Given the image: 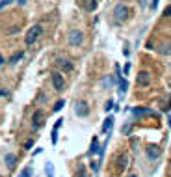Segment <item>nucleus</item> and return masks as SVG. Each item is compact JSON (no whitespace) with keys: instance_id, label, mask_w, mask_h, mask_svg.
<instances>
[{"instance_id":"obj_1","label":"nucleus","mask_w":171,"mask_h":177,"mask_svg":"<svg viewBox=\"0 0 171 177\" xmlns=\"http://www.w3.org/2000/svg\"><path fill=\"white\" fill-rule=\"evenodd\" d=\"M128 15H130V9H128L125 4H117V6H115V9H113V17H115L117 23H125V21L128 19Z\"/></svg>"},{"instance_id":"obj_2","label":"nucleus","mask_w":171,"mask_h":177,"mask_svg":"<svg viewBox=\"0 0 171 177\" xmlns=\"http://www.w3.org/2000/svg\"><path fill=\"white\" fill-rule=\"evenodd\" d=\"M41 24H34L28 32H26V37H24V41H26V45H34V43L37 41V37H39V34H41Z\"/></svg>"},{"instance_id":"obj_3","label":"nucleus","mask_w":171,"mask_h":177,"mask_svg":"<svg viewBox=\"0 0 171 177\" xmlns=\"http://www.w3.org/2000/svg\"><path fill=\"white\" fill-rule=\"evenodd\" d=\"M67 41H69V45H71V47H78L80 43L84 41V34H82L80 30H71Z\"/></svg>"},{"instance_id":"obj_4","label":"nucleus","mask_w":171,"mask_h":177,"mask_svg":"<svg viewBox=\"0 0 171 177\" xmlns=\"http://www.w3.org/2000/svg\"><path fill=\"white\" fill-rule=\"evenodd\" d=\"M115 166H117V173H123L128 166V155L127 153H121L119 157L115 159Z\"/></svg>"},{"instance_id":"obj_5","label":"nucleus","mask_w":171,"mask_h":177,"mask_svg":"<svg viewBox=\"0 0 171 177\" xmlns=\"http://www.w3.org/2000/svg\"><path fill=\"white\" fill-rule=\"evenodd\" d=\"M52 86H54V90H58V92L63 90V77H61V73H58V71L52 73Z\"/></svg>"},{"instance_id":"obj_6","label":"nucleus","mask_w":171,"mask_h":177,"mask_svg":"<svg viewBox=\"0 0 171 177\" xmlns=\"http://www.w3.org/2000/svg\"><path fill=\"white\" fill-rule=\"evenodd\" d=\"M136 82H138V86H141V88H143V86H149V82H151V75H149L147 71H139Z\"/></svg>"},{"instance_id":"obj_7","label":"nucleus","mask_w":171,"mask_h":177,"mask_svg":"<svg viewBox=\"0 0 171 177\" xmlns=\"http://www.w3.org/2000/svg\"><path fill=\"white\" fill-rule=\"evenodd\" d=\"M75 112H76V116H80V118L87 116V114H89V108H87V103H84V101L76 103V106H75Z\"/></svg>"},{"instance_id":"obj_8","label":"nucleus","mask_w":171,"mask_h":177,"mask_svg":"<svg viewBox=\"0 0 171 177\" xmlns=\"http://www.w3.org/2000/svg\"><path fill=\"white\" fill-rule=\"evenodd\" d=\"M43 118H45L43 110H35V112H34V116H32V125H34L35 129H39V127L43 125Z\"/></svg>"},{"instance_id":"obj_9","label":"nucleus","mask_w":171,"mask_h":177,"mask_svg":"<svg viewBox=\"0 0 171 177\" xmlns=\"http://www.w3.org/2000/svg\"><path fill=\"white\" fill-rule=\"evenodd\" d=\"M58 65H60V69L65 71V73L72 71V63H71L69 60H65V58H60V60H58Z\"/></svg>"},{"instance_id":"obj_10","label":"nucleus","mask_w":171,"mask_h":177,"mask_svg":"<svg viewBox=\"0 0 171 177\" xmlns=\"http://www.w3.org/2000/svg\"><path fill=\"white\" fill-rule=\"evenodd\" d=\"M147 157H149V159H158V157H160V149H158L156 145H149V147H147Z\"/></svg>"},{"instance_id":"obj_11","label":"nucleus","mask_w":171,"mask_h":177,"mask_svg":"<svg viewBox=\"0 0 171 177\" xmlns=\"http://www.w3.org/2000/svg\"><path fill=\"white\" fill-rule=\"evenodd\" d=\"M158 51H160V54H164V56H171V43H169V41L162 43V45L158 47Z\"/></svg>"},{"instance_id":"obj_12","label":"nucleus","mask_w":171,"mask_h":177,"mask_svg":"<svg viewBox=\"0 0 171 177\" xmlns=\"http://www.w3.org/2000/svg\"><path fill=\"white\" fill-rule=\"evenodd\" d=\"M132 114L134 116H153V110H149V108H132Z\"/></svg>"},{"instance_id":"obj_13","label":"nucleus","mask_w":171,"mask_h":177,"mask_svg":"<svg viewBox=\"0 0 171 177\" xmlns=\"http://www.w3.org/2000/svg\"><path fill=\"white\" fill-rule=\"evenodd\" d=\"M97 0H84V9L86 11H95L97 9Z\"/></svg>"},{"instance_id":"obj_14","label":"nucleus","mask_w":171,"mask_h":177,"mask_svg":"<svg viewBox=\"0 0 171 177\" xmlns=\"http://www.w3.org/2000/svg\"><path fill=\"white\" fill-rule=\"evenodd\" d=\"M117 82H119V93H121V95H125L127 88H128V82H127L123 77H119V78H117Z\"/></svg>"},{"instance_id":"obj_15","label":"nucleus","mask_w":171,"mask_h":177,"mask_svg":"<svg viewBox=\"0 0 171 177\" xmlns=\"http://www.w3.org/2000/svg\"><path fill=\"white\" fill-rule=\"evenodd\" d=\"M61 121H63V119H58V121L54 123V129H52V144L58 142V129L61 127Z\"/></svg>"},{"instance_id":"obj_16","label":"nucleus","mask_w":171,"mask_h":177,"mask_svg":"<svg viewBox=\"0 0 171 177\" xmlns=\"http://www.w3.org/2000/svg\"><path fill=\"white\" fill-rule=\"evenodd\" d=\"M112 125H113V118H112V116H108V118L104 119V123H102V132H110Z\"/></svg>"},{"instance_id":"obj_17","label":"nucleus","mask_w":171,"mask_h":177,"mask_svg":"<svg viewBox=\"0 0 171 177\" xmlns=\"http://www.w3.org/2000/svg\"><path fill=\"white\" fill-rule=\"evenodd\" d=\"M4 160H6V164H8V168H15V162H17V159L13 157L11 153H8L6 157H4Z\"/></svg>"},{"instance_id":"obj_18","label":"nucleus","mask_w":171,"mask_h":177,"mask_svg":"<svg viewBox=\"0 0 171 177\" xmlns=\"http://www.w3.org/2000/svg\"><path fill=\"white\" fill-rule=\"evenodd\" d=\"M45 173H46L48 177H56V175H54V166H52V162H46V164H45Z\"/></svg>"},{"instance_id":"obj_19","label":"nucleus","mask_w":171,"mask_h":177,"mask_svg":"<svg viewBox=\"0 0 171 177\" xmlns=\"http://www.w3.org/2000/svg\"><path fill=\"white\" fill-rule=\"evenodd\" d=\"M89 153L93 155V153H99V142H97V138H93V142H91V149H89Z\"/></svg>"},{"instance_id":"obj_20","label":"nucleus","mask_w":171,"mask_h":177,"mask_svg":"<svg viewBox=\"0 0 171 177\" xmlns=\"http://www.w3.org/2000/svg\"><path fill=\"white\" fill-rule=\"evenodd\" d=\"M32 173H34V170H32V168L28 166V168H24V170H22V171L19 173V177H30Z\"/></svg>"},{"instance_id":"obj_21","label":"nucleus","mask_w":171,"mask_h":177,"mask_svg":"<svg viewBox=\"0 0 171 177\" xmlns=\"http://www.w3.org/2000/svg\"><path fill=\"white\" fill-rule=\"evenodd\" d=\"M20 58H22V52H17V54H13V56L9 58V62H11V63H17V60H20Z\"/></svg>"},{"instance_id":"obj_22","label":"nucleus","mask_w":171,"mask_h":177,"mask_svg":"<svg viewBox=\"0 0 171 177\" xmlns=\"http://www.w3.org/2000/svg\"><path fill=\"white\" fill-rule=\"evenodd\" d=\"M65 106V101H58L56 104H54V112H58V110H61Z\"/></svg>"},{"instance_id":"obj_23","label":"nucleus","mask_w":171,"mask_h":177,"mask_svg":"<svg viewBox=\"0 0 171 177\" xmlns=\"http://www.w3.org/2000/svg\"><path fill=\"white\" fill-rule=\"evenodd\" d=\"M11 2H15V0H0V9H2V8H6V6H9Z\"/></svg>"},{"instance_id":"obj_24","label":"nucleus","mask_w":171,"mask_h":177,"mask_svg":"<svg viewBox=\"0 0 171 177\" xmlns=\"http://www.w3.org/2000/svg\"><path fill=\"white\" fill-rule=\"evenodd\" d=\"M164 17H171V4L164 9Z\"/></svg>"},{"instance_id":"obj_25","label":"nucleus","mask_w":171,"mask_h":177,"mask_svg":"<svg viewBox=\"0 0 171 177\" xmlns=\"http://www.w3.org/2000/svg\"><path fill=\"white\" fill-rule=\"evenodd\" d=\"M112 108H113V101H108V103H106V106H104V110L108 112V110H112Z\"/></svg>"},{"instance_id":"obj_26","label":"nucleus","mask_w":171,"mask_h":177,"mask_svg":"<svg viewBox=\"0 0 171 177\" xmlns=\"http://www.w3.org/2000/svg\"><path fill=\"white\" fill-rule=\"evenodd\" d=\"M158 2H160V0H153V2H151V9H156V6H158Z\"/></svg>"},{"instance_id":"obj_27","label":"nucleus","mask_w":171,"mask_h":177,"mask_svg":"<svg viewBox=\"0 0 171 177\" xmlns=\"http://www.w3.org/2000/svg\"><path fill=\"white\" fill-rule=\"evenodd\" d=\"M123 71H125V75H128V71H130V63L125 65V69H123Z\"/></svg>"},{"instance_id":"obj_28","label":"nucleus","mask_w":171,"mask_h":177,"mask_svg":"<svg viewBox=\"0 0 171 177\" xmlns=\"http://www.w3.org/2000/svg\"><path fill=\"white\" fill-rule=\"evenodd\" d=\"M32 145H34V142H32V140H28L26 144H24V147H32Z\"/></svg>"},{"instance_id":"obj_29","label":"nucleus","mask_w":171,"mask_h":177,"mask_svg":"<svg viewBox=\"0 0 171 177\" xmlns=\"http://www.w3.org/2000/svg\"><path fill=\"white\" fill-rule=\"evenodd\" d=\"M0 95H8V92L6 90H0Z\"/></svg>"},{"instance_id":"obj_30","label":"nucleus","mask_w":171,"mask_h":177,"mask_svg":"<svg viewBox=\"0 0 171 177\" xmlns=\"http://www.w3.org/2000/svg\"><path fill=\"white\" fill-rule=\"evenodd\" d=\"M139 6H145V0H139Z\"/></svg>"},{"instance_id":"obj_31","label":"nucleus","mask_w":171,"mask_h":177,"mask_svg":"<svg viewBox=\"0 0 171 177\" xmlns=\"http://www.w3.org/2000/svg\"><path fill=\"white\" fill-rule=\"evenodd\" d=\"M0 63H4V58H2V56H0Z\"/></svg>"},{"instance_id":"obj_32","label":"nucleus","mask_w":171,"mask_h":177,"mask_svg":"<svg viewBox=\"0 0 171 177\" xmlns=\"http://www.w3.org/2000/svg\"><path fill=\"white\" fill-rule=\"evenodd\" d=\"M169 127H171V116H169Z\"/></svg>"},{"instance_id":"obj_33","label":"nucleus","mask_w":171,"mask_h":177,"mask_svg":"<svg viewBox=\"0 0 171 177\" xmlns=\"http://www.w3.org/2000/svg\"><path fill=\"white\" fill-rule=\"evenodd\" d=\"M130 177H136V175H130Z\"/></svg>"}]
</instances>
